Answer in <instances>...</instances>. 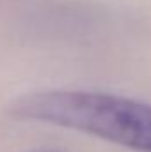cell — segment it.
<instances>
[{
    "label": "cell",
    "mask_w": 151,
    "mask_h": 152,
    "mask_svg": "<svg viewBox=\"0 0 151 152\" xmlns=\"http://www.w3.org/2000/svg\"><path fill=\"white\" fill-rule=\"evenodd\" d=\"M39 152H53V151H39Z\"/></svg>",
    "instance_id": "2"
},
{
    "label": "cell",
    "mask_w": 151,
    "mask_h": 152,
    "mask_svg": "<svg viewBox=\"0 0 151 152\" xmlns=\"http://www.w3.org/2000/svg\"><path fill=\"white\" fill-rule=\"evenodd\" d=\"M13 117L80 131L151 152V103L94 90H38L9 104Z\"/></svg>",
    "instance_id": "1"
}]
</instances>
